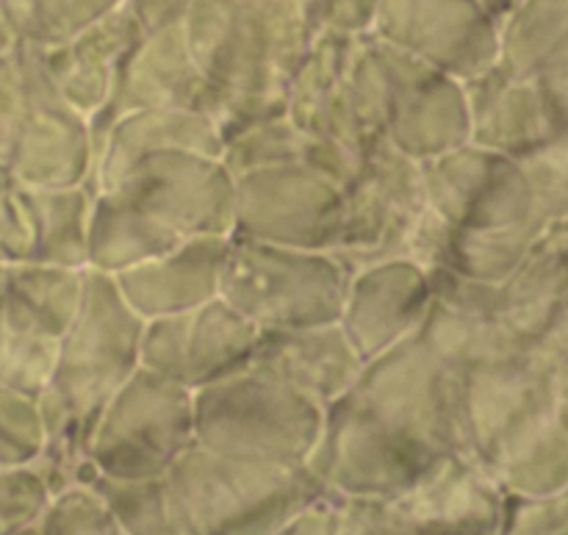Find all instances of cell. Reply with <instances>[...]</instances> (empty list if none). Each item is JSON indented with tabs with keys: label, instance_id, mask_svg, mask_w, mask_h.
<instances>
[{
	"label": "cell",
	"instance_id": "e0dca14e",
	"mask_svg": "<svg viewBox=\"0 0 568 535\" xmlns=\"http://www.w3.org/2000/svg\"><path fill=\"white\" fill-rule=\"evenodd\" d=\"M253 366L281 377L320 405L342 400L358 381L364 361L338 322L314 327L258 331Z\"/></svg>",
	"mask_w": 568,
	"mask_h": 535
},
{
	"label": "cell",
	"instance_id": "f1b7e54d",
	"mask_svg": "<svg viewBox=\"0 0 568 535\" xmlns=\"http://www.w3.org/2000/svg\"><path fill=\"white\" fill-rule=\"evenodd\" d=\"M314 33H364L381 0H297Z\"/></svg>",
	"mask_w": 568,
	"mask_h": 535
},
{
	"label": "cell",
	"instance_id": "7402d4cb",
	"mask_svg": "<svg viewBox=\"0 0 568 535\" xmlns=\"http://www.w3.org/2000/svg\"><path fill=\"white\" fill-rule=\"evenodd\" d=\"M78 483L92 486L111 511L125 535H186L172 508L170 488L164 477L153 481H111L94 475L89 461L83 464Z\"/></svg>",
	"mask_w": 568,
	"mask_h": 535
},
{
	"label": "cell",
	"instance_id": "8fae6325",
	"mask_svg": "<svg viewBox=\"0 0 568 535\" xmlns=\"http://www.w3.org/2000/svg\"><path fill=\"white\" fill-rule=\"evenodd\" d=\"M255 342L258 327L214 297L192 311L144 322L139 366L197 392L250 366Z\"/></svg>",
	"mask_w": 568,
	"mask_h": 535
},
{
	"label": "cell",
	"instance_id": "3957f363",
	"mask_svg": "<svg viewBox=\"0 0 568 535\" xmlns=\"http://www.w3.org/2000/svg\"><path fill=\"white\" fill-rule=\"evenodd\" d=\"M322 422L325 405L253 364L194 392V444L227 458L305 466Z\"/></svg>",
	"mask_w": 568,
	"mask_h": 535
},
{
	"label": "cell",
	"instance_id": "2e32d148",
	"mask_svg": "<svg viewBox=\"0 0 568 535\" xmlns=\"http://www.w3.org/2000/svg\"><path fill=\"white\" fill-rule=\"evenodd\" d=\"M353 33H316L286 89V117L308 137L361 153L366 139L347 81Z\"/></svg>",
	"mask_w": 568,
	"mask_h": 535
},
{
	"label": "cell",
	"instance_id": "6da1fadb",
	"mask_svg": "<svg viewBox=\"0 0 568 535\" xmlns=\"http://www.w3.org/2000/svg\"><path fill=\"white\" fill-rule=\"evenodd\" d=\"M347 81L366 139H386L416 161L436 159L469 142L464 83L372 31L353 33Z\"/></svg>",
	"mask_w": 568,
	"mask_h": 535
},
{
	"label": "cell",
	"instance_id": "ac0fdd59",
	"mask_svg": "<svg viewBox=\"0 0 568 535\" xmlns=\"http://www.w3.org/2000/svg\"><path fill=\"white\" fill-rule=\"evenodd\" d=\"M231 236H194L170 253L116 272L125 303L144 322L192 311L216 297L220 270Z\"/></svg>",
	"mask_w": 568,
	"mask_h": 535
},
{
	"label": "cell",
	"instance_id": "9c48e42d",
	"mask_svg": "<svg viewBox=\"0 0 568 535\" xmlns=\"http://www.w3.org/2000/svg\"><path fill=\"white\" fill-rule=\"evenodd\" d=\"M344 231V189L305 164L236 175L231 236L333 253Z\"/></svg>",
	"mask_w": 568,
	"mask_h": 535
},
{
	"label": "cell",
	"instance_id": "d4e9b609",
	"mask_svg": "<svg viewBox=\"0 0 568 535\" xmlns=\"http://www.w3.org/2000/svg\"><path fill=\"white\" fill-rule=\"evenodd\" d=\"M275 535H386V503L325 488Z\"/></svg>",
	"mask_w": 568,
	"mask_h": 535
},
{
	"label": "cell",
	"instance_id": "d6986e66",
	"mask_svg": "<svg viewBox=\"0 0 568 535\" xmlns=\"http://www.w3.org/2000/svg\"><path fill=\"white\" fill-rule=\"evenodd\" d=\"M142 37V26L122 3L103 20L83 28L75 39L59 48L39 50V55L61 100L92 120L109 103L116 67Z\"/></svg>",
	"mask_w": 568,
	"mask_h": 535
},
{
	"label": "cell",
	"instance_id": "52a82bcc",
	"mask_svg": "<svg viewBox=\"0 0 568 535\" xmlns=\"http://www.w3.org/2000/svg\"><path fill=\"white\" fill-rule=\"evenodd\" d=\"M94 192L111 194L181 239L233 233L236 178L220 155L150 150L105 178Z\"/></svg>",
	"mask_w": 568,
	"mask_h": 535
},
{
	"label": "cell",
	"instance_id": "8992f818",
	"mask_svg": "<svg viewBox=\"0 0 568 535\" xmlns=\"http://www.w3.org/2000/svg\"><path fill=\"white\" fill-rule=\"evenodd\" d=\"M444 455L344 394L325 408L320 442L305 466L327 492L392 503Z\"/></svg>",
	"mask_w": 568,
	"mask_h": 535
},
{
	"label": "cell",
	"instance_id": "9a60e30c",
	"mask_svg": "<svg viewBox=\"0 0 568 535\" xmlns=\"http://www.w3.org/2000/svg\"><path fill=\"white\" fill-rule=\"evenodd\" d=\"M392 511L414 535H497V505L483 466L464 453L438 458Z\"/></svg>",
	"mask_w": 568,
	"mask_h": 535
},
{
	"label": "cell",
	"instance_id": "603a6c76",
	"mask_svg": "<svg viewBox=\"0 0 568 535\" xmlns=\"http://www.w3.org/2000/svg\"><path fill=\"white\" fill-rule=\"evenodd\" d=\"M125 0H0L17 37L39 50L59 48L94 26Z\"/></svg>",
	"mask_w": 568,
	"mask_h": 535
},
{
	"label": "cell",
	"instance_id": "7a4b0ae2",
	"mask_svg": "<svg viewBox=\"0 0 568 535\" xmlns=\"http://www.w3.org/2000/svg\"><path fill=\"white\" fill-rule=\"evenodd\" d=\"M186 535H275L325 492L308 466L216 455L192 444L164 475Z\"/></svg>",
	"mask_w": 568,
	"mask_h": 535
},
{
	"label": "cell",
	"instance_id": "277c9868",
	"mask_svg": "<svg viewBox=\"0 0 568 535\" xmlns=\"http://www.w3.org/2000/svg\"><path fill=\"white\" fill-rule=\"evenodd\" d=\"M349 270L325 250L227 239L216 297L258 331L314 327L342 320Z\"/></svg>",
	"mask_w": 568,
	"mask_h": 535
},
{
	"label": "cell",
	"instance_id": "83f0119b",
	"mask_svg": "<svg viewBox=\"0 0 568 535\" xmlns=\"http://www.w3.org/2000/svg\"><path fill=\"white\" fill-rule=\"evenodd\" d=\"M50 497L53 494L33 464L0 470V535H17L31 525Z\"/></svg>",
	"mask_w": 568,
	"mask_h": 535
},
{
	"label": "cell",
	"instance_id": "5bb4252c",
	"mask_svg": "<svg viewBox=\"0 0 568 535\" xmlns=\"http://www.w3.org/2000/svg\"><path fill=\"white\" fill-rule=\"evenodd\" d=\"M480 28L475 0H381L369 31L466 83L480 75L469 44Z\"/></svg>",
	"mask_w": 568,
	"mask_h": 535
},
{
	"label": "cell",
	"instance_id": "1f68e13d",
	"mask_svg": "<svg viewBox=\"0 0 568 535\" xmlns=\"http://www.w3.org/2000/svg\"><path fill=\"white\" fill-rule=\"evenodd\" d=\"M11 186H14V181H11V175H9V166L0 161V200H3V194L9 192Z\"/></svg>",
	"mask_w": 568,
	"mask_h": 535
},
{
	"label": "cell",
	"instance_id": "484cf974",
	"mask_svg": "<svg viewBox=\"0 0 568 535\" xmlns=\"http://www.w3.org/2000/svg\"><path fill=\"white\" fill-rule=\"evenodd\" d=\"M17 535H125L92 486L64 488L53 494L42 514Z\"/></svg>",
	"mask_w": 568,
	"mask_h": 535
},
{
	"label": "cell",
	"instance_id": "4dcf8cb0",
	"mask_svg": "<svg viewBox=\"0 0 568 535\" xmlns=\"http://www.w3.org/2000/svg\"><path fill=\"white\" fill-rule=\"evenodd\" d=\"M386 535H414L403 525V522H399V516L394 514L388 503H386Z\"/></svg>",
	"mask_w": 568,
	"mask_h": 535
},
{
	"label": "cell",
	"instance_id": "ffe728a7",
	"mask_svg": "<svg viewBox=\"0 0 568 535\" xmlns=\"http://www.w3.org/2000/svg\"><path fill=\"white\" fill-rule=\"evenodd\" d=\"M194 150V153L220 155L225 150L220 131L209 117L189 109H153V111H131L120 117L114 125L105 131L103 142L94 150V170L89 189H98L105 178L128 164L136 155L150 150Z\"/></svg>",
	"mask_w": 568,
	"mask_h": 535
},
{
	"label": "cell",
	"instance_id": "f546056e",
	"mask_svg": "<svg viewBox=\"0 0 568 535\" xmlns=\"http://www.w3.org/2000/svg\"><path fill=\"white\" fill-rule=\"evenodd\" d=\"M22 111H26V78H22L20 53H14L0 59V161L3 164L14 144Z\"/></svg>",
	"mask_w": 568,
	"mask_h": 535
},
{
	"label": "cell",
	"instance_id": "5b68a950",
	"mask_svg": "<svg viewBox=\"0 0 568 535\" xmlns=\"http://www.w3.org/2000/svg\"><path fill=\"white\" fill-rule=\"evenodd\" d=\"M194 444V392L139 366L109 400L87 461L111 481L164 477Z\"/></svg>",
	"mask_w": 568,
	"mask_h": 535
},
{
	"label": "cell",
	"instance_id": "44dd1931",
	"mask_svg": "<svg viewBox=\"0 0 568 535\" xmlns=\"http://www.w3.org/2000/svg\"><path fill=\"white\" fill-rule=\"evenodd\" d=\"M83 270L87 266L14 264L0 270V289L11 314L31 331L55 339L70 327L81 305Z\"/></svg>",
	"mask_w": 568,
	"mask_h": 535
},
{
	"label": "cell",
	"instance_id": "4fadbf2b",
	"mask_svg": "<svg viewBox=\"0 0 568 535\" xmlns=\"http://www.w3.org/2000/svg\"><path fill=\"white\" fill-rule=\"evenodd\" d=\"M430 305L433 281L416 261H377L349 272L338 325L366 364L414 336Z\"/></svg>",
	"mask_w": 568,
	"mask_h": 535
},
{
	"label": "cell",
	"instance_id": "cb8c5ba5",
	"mask_svg": "<svg viewBox=\"0 0 568 535\" xmlns=\"http://www.w3.org/2000/svg\"><path fill=\"white\" fill-rule=\"evenodd\" d=\"M59 342L22 325L0 289V386L39 397L53 372Z\"/></svg>",
	"mask_w": 568,
	"mask_h": 535
},
{
	"label": "cell",
	"instance_id": "4316f807",
	"mask_svg": "<svg viewBox=\"0 0 568 535\" xmlns=\"http://www.w3.org/2000/svg\"><path fill=\"white\" fill-rule=\"evenodd\" d=\"M44 450L37 397L0 386V470L31 466Z\"/></svg>",
	"mask_w": 568,
	"mask_h": 535
},
{
	"label": "cell",
	"instance_id": "30bf717a",
	"mask_svg": "<svg viewBox=\"0 0 568 535\" xmlns=\"http://www.w3.org/2000/svg\"><path fill=\"white\" fill-rule=\"evenodd\" d=\"M20 67L26 78V111L6 155L11 181L26 189L89 186L94 170L89 120L55 92L39 48L22 44Z\"/></svg>",
	"mask_w": 568,
	"mask_h": 535
},
{
	"label": "cell",
	"instance_id": "7c38bea8",
	"mask_svg": "<svg viewBox=\"0 0 568 535\" xmlns=\"http://www.w3.org/2000/svg\"><path fill=\"white\" fill-rule=\"evenodd\" d=\"M203 100L205 78L189 53L183 22L144 33L116 67L109 103L89 120L92 148L98 150L105 131L131 111L189 109L203 114Z\"/></svg>",
	"mask_w": 568,
	"mask_h": 535
},
{
	"label": "cell",
	"instance_id": "ba28073f",
	"mask_svg": "<svg viewBox=\"0 0 568 535\" xmlns=\"http://www.w3.org/2000/svg\"><path fill=\"white\" fill-rule=\"evenodd\" d=\"M427 209L419 161L394 150L386 139H372L344 183V231L333 255L349 272L405 259Z\"/></svg>",
	"mask_w": 568,
	"mask_h": 535
}]
</instances>
